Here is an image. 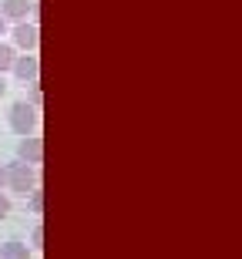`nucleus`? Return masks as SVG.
Returning <instances> with one entry per match:
<instances>
[{"label": "nucleus", "instance_id": "nucleus-1", "mask_svg": "<svg viewBox=\"0 0 242 259\" xmlns=\"http://www.w3.org/2000/svg\"><path fill=\"white\" fill-rule=\"evenodd\" d=\"M7 185H10V192H17V195L34 192V189H37L34 168H30L27 162H14V165H7Z\"/></svg>", "mask_w": 242, "mask_h": 259}, {"label": "nucleus", "instance_id": "nucleus-2", "mask_svg": "<svg viewBox=\"0 0 242 259\" xmlns=\"http://www.w3.org/2000/svg\"><path fill=\"white\" fill-rule=\"evenodd\" d=\"M7 125H10V132H17V135H30L37 128V108L27 105V101H17L7 115Z\"/></svg>", "mask_w": 242, "mask_h": 259}, {"label": "nucleus", "instance_id": "nucleus-3", "mask_svg": "<svg viewBox=\"0 0 242 259\" xmlns=\"http://www.w3.org/2000/svg\"><path fill=\"white\" fill-rule=\"evenodd\" d=\"M10 34H14V44H17L20 51H27V54H34V51H37V40H40L37 24H24V20H20Z\"/></svg>", "mask_w": 242, "mask_h": 259}, {"label": "nucleus", "instance_id": "nucleus-4", "mask_svg": "<svg viewBox=\"0 0 242 259\" xmlns=\"http://www.w3.org/2000/svg\"><path fill=\"white\" fill-rule=\"evenodd\" d=\"M0 10L7 20H27V14H37V0H0Z\"/></svg>", "mask_w": 242, "mask_h": 259}, {"label": "nucleus", "instance_id": "nucleus-5", "mask_svg": "<svg viewBox=\"0 0 242 259\" xmlns=\"http://www.w3.org/2000/svg\"><path fill=\"white\" fill-rule=\"evenodd\" d=\"M14 74H17V81H24V84H37V77H40L37 58H30V54L17 58V61H14Z\"/></svg>", "mask_w": 242, "mask_h": 259}, {"label": "nucleus", "instance_id": "nucleus-6", "mask_svg": "<svg viewBox=\"0 0 242 259\" xmlns=\"http://www.w3.org/2000/svg\"><path fill=\"white\" fill-rule=\"evenodd\" d=\"M17 155H20V162L40 165V158H44V142H40V138H34V135H24V142H20Z\"/></svg>", "mask_w": 242, "mask_h": 259}, {"label": "nucleus", "instance_id": "nucleus-7", "mask_svg": "<svg viewBox=\"0 0 242 259\" xmlns=\"http://www.w3.org/2000/svg\"><path fill=\"white\" fill-rule=\"evenodd\" d=\"M0 259H30V252H27V246H24V242L10 239V242H4V246H0Z\"/></svg>", "mask_w": 242, "mask_h": 259}, {"label": "nucleus", "instance_id": "nucleus-8", "mask_svg": "<svg viewBox=\"0 0 242 259\" xmlns=\"http://www.w3.org/2000/svg\"><path fill=\"white\" fill-rule=\"evenodd\" d=\"M14 61H17L14 44H0V74H4V71H14Z\"/></svg>", "mask_w": 242, "mask_h": 259}, {"label": "nucleus", "instance_id": "nucleus-9", "mask_svg": "<svg viewBox=\"0 0 242 259\" xmlns=\"http://www.w3.org/2000/svg\"><path fill=\"white\" fill-rule=\"evenodd\" d=\"M30 209L37 212V215H40V212H44V195H40L37 189H34V192H30Z\"/></svg>", "mask_w": 242, "mask_h": 259}, {"label": "nucleus", "instance_id": "nucleus-10", "mask_svg": "<svg viewBox=\"0 0 242 259\" xmlns=\"http://www.w3.org/2000/svg\"><path fill=\"white\" fill-rule=\"evenodd\" d=\"M30 242H34V249H40V242H44V229H40V226L34 229V236H30Z\"/></svg>", "mask_w": 242, "mask_h": 259}, {"label": "nucleus", "instance_id": "nucleus-11", "mask_svg": "<svg viewBox=\"0 0 242 259\" xmlns=\"http://www.w3.org/2000/svg\"><path fill=\"white\" fill-rule=\"evenodd\" d=\"M7 212H10V199H7V195H0V219H7Z\"/></svg>", "mask_w": 242, "mask_h": 259}, {"label": "nucleus", "instance_id": "nucleus-12", "mask_svg": "<svg viewBox=\"0 0 242 259\" xmlns=\"http://www.w3.org/2000/svg\"><path fill=\"white\" fill-rule=\"evenodd\" d=\"M4 185H7V168L0 165V189H4Z\"/></svg>", "mask_w": 242, "mask_h": 259}, {"label": "nucleus", "instance_id": "nucleus-13", "mask_svg": "<svg viewBox=\"0 0 242 259\" xmlns=\"http://www.w3.org/2000/svg\"><path fill=\"white\" fill-rule=\"evenodd\" d=\"M7 30V17H4V10H0V34Z\"/></svg>", "mask_w": 242, "mask_h": 259}, {"label": "nucleus", "instance_id": "nucleus-14", "mask_svg": "<svg viewBox=\"0 0 242 259\" xmlns=\"http://www.w3.org/2000/svg\"><path fill=\"white\" fill-rule=\"evenodd\" d=\"M7 95V84H4V74H0V98Z\"/></svg>", "mask_w": 242, "mask_h": 259}]
</instances>
